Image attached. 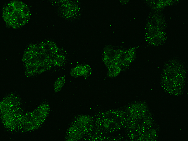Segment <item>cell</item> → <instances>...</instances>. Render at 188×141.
<instances>
[{
	"instance_id": "obj_1",
	"label": "cell",
	"mask_w": 188,
	"mask_h": 141,
	"mask_svg": "<svg viewBox=\"0 0 188 141\" xmlns=\"http://www.w3.org/2000/svg\"><path fill=\"white\" fill-rule=\"evenodd\" d=\"M186 78V71L179 60H172L165 66L162 75L161 84L164 89L173 95H180L183 92Z\"/></svg>"
},
{
	"instance_id": "obj_2",
	"label": "cell",
	"mask_w": 188,
	"mask_h": 141,
	"mask_svg": "<svg viewBox=\"0 0 188 141\" xmlns=\"http://www.w3.org/2000/svg\"><path fill=\"white\" fill-rule=\"evenodd\" d=\"M0 111L2 121L7 128L13 131L20 129L23 114L16 96L11 95L3 99L0 102Z\"/></svg>"
},
{
	"instance_id": "obj_3",
	"label": "cell",
	"mask_w": 188,
	"mask_h": 141,
	"mask_svg": "<svg viewBox=\"0 0 188 141\" xmlns=\"http://www.w3.org/2000/svg\"><path fill=\"white\" fill-rule=\"evenodd\" d=\"M49 110L48 104L43 103L34 110L23 114L21 122V130L28 131L37 128L46 119Z\"/></svg>"
},
{
	"instance_id": "obj_4",
	"label": "cell",
	"mask_w": 188,
	"mask_h": 141,
	"mask_svg": "<svg viewBox=\"0 0 188 141\" xmlns=\"http://www.w3.org/2000/svg\"><path fill=\"white\" fill-rule=\"evenodd\" d=\"M91 121L89 117L81 116L74 121L69 128L68 133V140H73L83 136L91 128Z\"/></svg>"
},
{
	"instance_id": "obj_5",
	"label": "cell",
	"mask_w": 188,
	"mask_h": 141,
	"mask_svg": "<svg viewBox=\"0 0 188 141\" xmlns=\"http://www.w3.org/2000/svg\"><path fill=\"white\" fill-rule=\"evenodd\" d=\"M145 38L150 45L158 46L162 45L165 42L166 37L164 32L149 31L146 32Z\"/></svg>"
},
{
	"instance_id": "obj_6",
	"label": "cell",
	"mask_w": 188,
	"mask_h": 141,
	"mask_svg": "<svg viewBox=\"0 0 188 141\" xmlns=\"http://www.w3.org/2000/svg\"><path fill=\"white\" fill-rule=\"evenodd\" d=\"M91 72V69L89 65H81L72 68L71 70L70 74L74 77L86 76L89 75Z\"/></svg>"
},
{
	"instance_id": "obj_7",
	"label": "cell",
	"mask_w": 188,
	"mask_h": 141,
	"mask_svg": "<svg viewBox=\"0 0 188 141\" xmlns=\"http://www.w3.org/2000/svg\"><path fill=\"white\" fill-rule=\"evenodd\" d=\"M77 6L73 3H67L64 5L62 9L63 15L66 18L71 17L76 11Z\"/></svg>"
},
{
	"instance_id": "obj_8",
	"label": "cell",
	"mask_w": 188,
	"mask_h": 141,
	"mask_svg": "<svg viewBox=\"0 0 188 141\" xmlns=\"http://www.w3.org/2000/svg\"><path fill=\"white\" fill-rule=\"evenodd\" d=\"M107 75L110 77H114L118 75L122 68L118 65H112L108 67Z\"/></svg>"
},
{
	"instance_id": "obj_9",
	"label": "cell",
	"mask_w": 188,
	"mask_h": 141,
	"mask_svg": "<svg viewBox=\"0 0 188 141\" xmlns=\"http://www.w3.org/2000/svg\"><path fill=\"white\" fill-rule=\"evenodd\" d=\"M65 78L62 76L58 78L55 82L54 86V90L56 92L60 90L64 84Z\"/></svg>"
},
{
	"instance_id": "obj_10",
	"label": "cell",
	"mask_w": 188,
	"mask_h": 141,
	"mask_svg": "<svg viewBox=\"0 0 188 141\" xmlns=\"http://www.w3.org/2000/svg\"><path fill=\"white\" fill-rule=\"evenodd\" d=\"M65 60V56L62 55H58L55 60L53 62L55 66H61L64 63Z\"/></svg>"
},
{
	"instance_id": "obj_11",
	"label": "cell",
	"mask_w": 188,
	"mask_h": 141,
	"mask_svg": "<svg viewBox=\"0 0 188 141\" xmlns=\"http://www.w3.org/2000/svg\"><path fill=\"white\" fill-rule=\"evenodd\" d=\"M15 10L13 4L11 2L6 6L3 11V13H6L9 14H11L14 12Z\"/></svg>"
},
{
	"instance_id": "obj_12",
	"label": "cell",
	"mask_w": 188,
	"mask_h": 141,
	"mask_svg": "<svg viewBox=\"0 0 188 141\" xmlns=\"http://www.w3.org/2000/svg\"><path fill=\"white\" fill-rule=\"evenodd\" d=\"M15 10L21 11L25 6V4L22 2L18 1H14L11 2Z\"/></svg>"
},
{
	"instance_id": "obj_13",
	"label": "cell",
	"mask_w": 188,
	"mask_h": 141,
	"mask_svg": "<svg viewBox=\"0 0 188 141\" xmlns=\"http://www.w3.org/2000/svg\"><path fill=\"white\" fill-rule=\"evenodd\" d=\"M20 11L22 14L23 15H29V8L26 5H25Z\"/></svg>"
},
{
	"instance_id": "obj_14",
	"label": "cell",
	"mask_w": 188,
	"mask_h": 141,
	"mask_svg": "<svg viewBox=\"0 0 188 141\" xmlns=\"http://www.w3.org/2000/svg\"><path fill=\"white\" fill-rule=\"evenodd\" d=\"M12 16L15 19L22 16V14L20 11L15 10L14 12L11 14Z\"/></svg>"
}]
</instances>
